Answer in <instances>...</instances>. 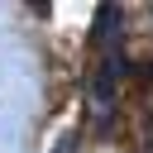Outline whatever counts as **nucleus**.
<instances>
[{
	"mask_svg": "<svg viewBox=\"0 0 153 153\" xmlns=\"http://www.w3.org/2000/svg\"><path fill=\"white\" fill-rule=\"evenodd\" d=\"M115 19H120V5H100L96 10V29H91V43H105L115 33Z\"/></svg>",
	"mask_w": 153,
	"mask_h": 153,
	"instance_id": "nucleus-2",
	"label": "nucleus"
},
{
	"mask_svg": "<svg viewBox=\"0 0 153 153\" xmlns=\"http://www.w3.org/2000/svg\"><path fill=\"white\" fill-rule=\"evenodd\" d=\"M53 153H76V139H72V134H67V139H62V143H57V148H53Z\"/></svg>",
	"mask_w": 153,
	"mask_h": 153,
	"instance_id": "nucleus-3",
	"label": "nucleus"
},
{
	"mask_svg": "<svg viewBox=\"0 0 153 153\" xmlns=\"http://www.w3.org/2000/svg\"><path fill=\"white\" fill-rule=\"evenodd\" d=\"M124 72H129V62H124L120 53H110V57L100 62V72H96V81H91V91H96L100 100H110V96H115V81H120Z\"/></svg>",
	"mask_w": 153,
	"mask_h": 153,
	"instance_id": "nucleus-1",
	"label": "nucleus"
}]
</instances>
